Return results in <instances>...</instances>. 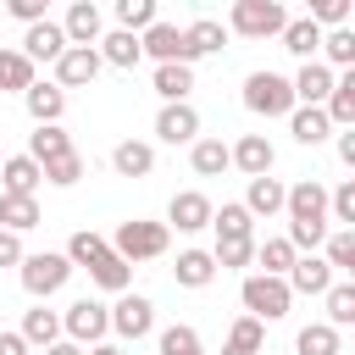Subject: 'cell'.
<instances>
[{"label":"cell","mask_w":355,"mask_h":355,"mask_svg":"<svg viewBox=\"0 0 355 355\" xmlns=\"http://www.w3.org/2000/svg\"><path fill=\"white\" fill-rule=\"evenodd\" d=\"M283 194H288V183H277V178L266 172V178H250V194H244L239 205H244L250 216H277V211H283Z\"/></svg>","instance_id":"cell-21"},{"label":"cell","mask_w":355,"mask_h":355,"mask_svg":"<svg viewBox=\"0 0 355 355\" xmlns=\"http://www.w3.org/2000/svg\"><path fill=\"white\" fill-rule=\"evenodd\" d=\"M294 349H300V355H338V327H327V322H311V327H300Z\"/></svg>","instance_id":"cell-41"},{"label":"cell","mask_w":355,"mask_h":355,"mask_svg":"<svg viewBox=\"0 0 355 355\" xmlns=\"http://www.w3.org/2000/svg\"><path fill=\"white\" fill-rule=\"evenodd\" d=\"M111 250H116L128 266H139V261H155V255H166V222H144V216H128V222L116 227Z\"/></svg>","instance_id":"cell-2"},{"label":"cell","mask_w":355,"mask_h":355,"mask_svg":"<svg viewBox=\"0 0 355 355\" xmlns=\"http://www.w3.org/2000/svg\"><path fill=\"white\" fill-rule=\"evenodd\" d=\"M100 6L94 0H72L67 6V22H61V33H67V44H78V50H94L100 44Z\"/></svg>","instance_id":"cell-10"},{"label":"cell","mask_w":355,"mask_h":355,"mask_svg":"<svg viewBox=\"0 0 355 355\" xmlns=\"http://www.w3.org/2000/svg\"><path fill=\"white\" fill-rule=\"evenodd\" d=\"M333 67H322V61H305L294 78H288V89H294V105H322L327 94H333Z\"/></svg>","instance_id":"cell-15"},{"label":"cell","mask_w":355,"mask_h":355,"mask_svg":"<svg viewBox=\"0 0 355 355\" xmlns=\"http://www.w3.org/2000/svg\"><path fill=\"white\" fill-rule=\"evenodd\" d=\"M0 161H6V155H0Z\"/></svg>","instance_id":"cell-55"},{"label":"cell","mask_w":355,"mask_h":355,"mask_svg":"<svg viewBox=\"0 0 355 355\" xmlns=\"http://www.w3.org/2000/svg\"><path fill=\"white\" fill-rule=\"evenodd\" d=\"M349 17V0H311V22L316 28H344Z\"/></svg>","instance_id":"cell-48"},{"label":"cell","mask_w":355,"mask_h":355,"mask_svg":"<svg viewBox=\"0 0 355 355\" xmlns=\"http://www.w3.org/2000/svg\"><path fill=\"white\" fill-rule=\"evenodd\" d=\"M139 50L144 55H155V67H166V61H183V28H172V22H150L144 33H139ZM189 67V61H183Z\"/></svg>","instance_id":"cell-14"},{"label":"cell","mask_w":355,"mask_h":355,"mask_svg":"<svg viewBox=\"0 0 355 355\" xmlns=\"http://www.w3.org/2000/svg\"><path fill=\"white\" fill-rule=\"evenodd\" d=\"M89 355H122V349H116V344H94Z\"/></svg>","instance_id":"cell-54"},{"label":"cell","mask_w":355,"mask_h":355,"mask_svg":"<svg viewBox=\"0 0 355 355\" xmlns=\"http://www.w3.org/2000/svg\"><path fill=\"white\" fill-rule=\"evenodd\" d=\"M6 11H11L17 22H28V28L44 22V0H6Z\"/></svg>","instance_id":"cell-49"},{"label":"cell","mask_w":355,"mask_h":355,"mask_svg":"<svg viewBox=\"0 0 355 355\" xmlns=\"http://www.w3.org/2000/svg\"><path fill=\"white\" fill-rule=\"evenodd\" d=\"M44 355H83V344H72V338H55Z\"/></svg>","instance_id":"cell-53"},{"label":"cell","mask_w":355,"mask_h":355,"mask_svg":"<svg viewBox=\"0 0 355 355\" xmlns=\"http://www.w3.org/2000/svg\"><path fill=\"white\" fill-rule=\"evenodd\" d=\"M172 277H178L183 288H205V283L216 277V261H211V250H183V255H178V266H172Z\"/></svg>","instance_id":"cell-30"},{"label":"cell","mask_w":355,"mask_h":355,"mask_svg":"<svg viewBox=\"0 0 355 355\" xmlns=\"http://www.w3.org/2000/svg\"><path fill=\"white\" fill-rule=\"evenodd\" d=\"M239 300H244V316H255L261 327L277 322V316H288V305H294L288 283H283V277H266V272H250L244 288H239Z\"/></svg>","instance_id":"cell-1"},{"label":"cell","mask_w":355,"mask_h":355,"mask_svg":"<svg viewBox=\"0 0 355 355\" xmlns=\"http://www.w3.org/2000/svg\"><path fill=\"white\" fill-rule=\"evenodd\" d=\"M189 89H194V67H183V61L155 67V94H161L166 105H183V100H189Z\"/></svg>","instance_id":"cell-25"},{"label":"cell","mask_w":355,"mask_h":355,"mask_svg":"<svg viewBox=\"0 0 355 355\" xmlns=\"http://www.w3.org/2000/svg\"><path fill=\"white\" fill-rule=\"evenodd\" d=\"M261 344H266V327H261L255 316H239V322L227 327V344H222V355H261Z\"/></svg>","instance_id":"cell-33"},{"label":"cell","mask_w":355,"mask_h":355,"mask_svg":"<svg viewBox=\"0 0 355 355\" xmlns=\"http://www.w3.org/2000/svg\"><path fill=\"white\" fill-rule=\"evenodd\" d=\"M155 22V0H116V28L122 33H144Z\"/></svg>","instance_id":"cell-43"},{"label":"cell","mask_w":355,"mask_h":355,"mask_svg":"<svg viewBox=\"0 0 355 355\" xmlns=\"http://www.w3.org/2000/svg\"><path fill=\"white\" fill-rule=\"evenodd\" d=\"M161 355H205V349L189 322H172V327H161Z\"/></svg>","instance_id":"cell-45"},{"label":"cell","mask_w":355,"mask_h":355,"mask_svg":"<svg viewBox=\"0 0 355 355\" xmlns=\"http://www.w3.org/2000/svg\"><path fill=\"white\" fill-rule=\"evenodd\" d=\"M255 266H261L266 277H288V266H294V244H288V239H261V244H255Z\"/></svg>","instance_id":"cell-37"},{"label":"cell","mask_w":355,"mask_h":355,"mask_svg":"<svg viewBox=\"0 0 355 355\" xmlns=\"http://www.w3.org/2000/svg\"><path fill=\"white\" fill-rule=\"evenodd\" d=\"M105 250H111V244H105V239H100L94 227H78V233L67 239V250H61V255H67L72 266H83V272H89V266H94V261H100Z\"/></svg>","instance_id":"cell-36"},{"label":"cell","mask_w":355,"mask_h":355,"mask_svg":"<svg viewBox=\"0 0 355 355\" xmlns=\"http://www.w3.org/2000/svg\"><path fill=\"white\" fill-rule=\"evenodd\" d=\"M227 161H233L244 178H266V172H272V161H277V150L266 144V133H244L239 144H227Z\"/></svg>","instance_id":"cell-12"},{"label":"cell","mask_w":355,"mask_h":355,"mask_svg":"<svg viewBox=\"0 0 355 355\" xmlns=\"http://www.w3.org/2000/svg\"><path fill=\"white\" fill-rule=\"evenodd\" d=\"M244 105L255 111V116H288L294 111V89H288V78L283 72H250L244 78Z\"/></svg>","instance_id":"cell-4"},{"label":"cell","mask_w":355,"mask_h":355,"mask_svg":"<svg viewBox=\"0 0 355 355\" xmlns=\"http://www.w3.org/2000/svg\"><path fill=\"white\" fill-rule=\"evenodd\" d=\"M61 50H67V33H61V22H50V17L22 33V55H28V61H61Z\"/></svg>","instance_id":"cell-18"},{"label":"cell","mask_w":355,"mask_h":355,"mask_svg":"<svg viewBox=\"0 0 355 355\" xmlns=\"http://www.w3.org/2000/svg\"><path fill=\"white\" fill-rule=\"evenodd\" d=\"M111 166H116L122 178H150V172H155V144H144V139H122V144L111 150Z\"/></svg>","instance_id":"cell-20"},{"label":"cell","mask_w":355,"mask_h":355,"mask_svg":"<svg viewBox=\"0 0 355 355\" xmlns=\"http://www.w3.org/2000/svg\"><path fill=\"white\" fill-rule=\"evenodd\" d=\"M0 178H6L0 194H33V189L44 183V172H39L33 155H6V161H0Z\"/></svg>","instance_id":"cell-23"},{"label":"cell","mask_w":355,"mask_h":355,"mask_svg":"<svg viewBox=\"0 0 355 355\" xmlns=\"http://www.w3.org/2000/svg\"><path fill=\"white\" fill-rule=\"evenodd\" d=\"M322 300H327V327H349L355 322V283H333Z\"/></svg>","instance_id":"cell-42"},{"label":"cell","mask_w":355,"mask_h":355,"mask_svg":"<svg viewBox=\"0 0 355 355\" xmlns=\"http://www.w3.org/2000/svg\"><path fill=\"white\" fill-rule=\"evenodd\" d=\"M222 44H227V28H222V22H211V17H200V22H189V28H183V61H189V67H194L200 55H216Z\"/></svg>","instance_id":"cell-17"},{"label":"cell","mask_w":355,"mask_h":355,"mask_svg":"<svg viewBox=\"0 0 355 355\" xmlns=\"http://www.w3.org/2000/svg\"><path fill=\"white\" fill-rule=\"evenodd\" d=\"M322 250H327L322 261L333 266V277H338V272H355V233H349V227L327 233V239H322Z\"/></svg>","instance_id":"cell-40"},{"label":"cell","mask_w":355,"mask_h":355,"mask_svg":"<svg viewBox=\"0 0 355 355\" xmlns=\"http://www.w3.org/2000/svg\"><path fill=\"white\" fill-rule=\"evenodd\" d=\"M211 200L200 194V189H183V194H172V205H166V227H178V233H200V227H211Z\"/></svg>","instance_id":"cell-9"},{"label":"cell","mask_w":355,"mask_h":355,"mask_svg":"<svg viewBox=\"0 0 355 355\" xmlns=\"http://www.w3.org/2000/svg\"><path fill=\"white\" fill-rule=\"evenodd\" d=\"M0 355H28V344H22V333H0Z\"/></svg>","instance_id":"cell-51"},{"label":"cell","mask_w":355,"mask_h":355,"mask_svg":"<svg viewBox=\"0 0 355 355\" xmlns=\"http://www.w3.org/2000/svg\"><path fill=\"white\" fill-rule=\"evenodd\" d=\"M211 227H216V239H255V216L239 200H227L222 211H211Z\"/></svg>","instance_id":"cell-32"},{"label":"cell","mask_w":355,"mask_h":355,"mask_svg":"<svg viewBox=\"0 0 355 355\" xmlns=\"http://www.w3.org/2000/svg\"><path fill=\"white\" fill-rule=\"evenodd\" d=\"M67 277H72V261H67V255H55V250L22 255V288H28L33 300H50V294H55Z\"/></svg>","instance_id":"cell-5"},{"label":"cell","mask_w":355,"mask_h":355,"mask_svg":"<svg viewBox=\"0 0 355 355\" xmlns=\"http://www.w3.org/2000/svg\"><path fill=\"white\" fill-rule=\"evenodd\" d=\"M211 261H216L222 272H244V266L255 261V239H216Z\"/></svg>","instance_id":"cell-39"},{"label":"cell","mask_w":355,"mask_h":355,"mask_svg":"<svg viewBox=\"0 0 355 355\" xmlns=\"http://www.w3.org/2000/svg\"><path fill=\"white\" fill-rule=\"evenodd\" d=\"M322 50H327V61H333V67H355V33H349V28L322 33ZM327 61H322V67H327Z\"/></svg>","instance_id":"cell-47"},{"label":"cell","mask_w":355,"mask_h":355,"mask_svg":"<svg viewBox=\"0 0 355 355\" xmlns=\"http://www.w3.org/2000/svg\"><path fill=\"white\" fill-rule=\"evenodd\" d=\"M322 116H327L333 128H349V122H355V72L333 78V94L322 100Z\"/></svg>","instance_id":"cell-26"},{"label":"cell","mask_w":355,"mask_h":355,"mask_svg":"<svg viewBox=\"0 0 355 355\" xmlns=\"http://www.w3.org/2000/svg\"><path fill=\"white\" fill-rule=\"evenodd\" d=\"M55 338H61V316L44 311V305H33V311L22 316V344H44V349H50Z\"/></svg>","instance_id":"cell-38"},{"label":"cell","mask_w":355,"mask_h":355,"mask_svg":"<svg viewBox=\"0 0 355 355\" xmlns=\"http://www.w3.org/2000/svg\"><path fill=\"white\" fill-rule=\"evenodd\" d=\"M100 61H111V67H139L144 61V50H139V33H105L100 39Z\"/></svg>","instance_id":"cell-35"},{"label":"cell","mask_w":355,"mask_h":355,"mask_svg":"<svg viewBox=\"0 0 355 355\" xmlns=\"http://www.w3.org/2000/svg\"><path fill=\"white\" fill-rule=\"evenodd\" d=\"M39 222H44V216H39V200H33V194H0V227H6V233L22 239V233L39 227Z\"/></svg>","instance_id":"cell-22"},{"label":"cell","mask_w":355,"mask_h":355,"mask_svg":"<svg viewBox=\"0 0 355 355\" xmlns=\"http://www.w3.org/2000/svg\"><path fill=\"white\" fill-rule=\"evenodd\" d=\"M28 155L44 166V161H55V155H72V133L61 128V122H50V128H33L28 133Z\"/></svg>","instance_id":"cell-27"},{"label":"cell","mask_w":355,"mask_h":355,"mask_svg":"<svg viewBox=\"0 0 355 355\" xmlns=\"http://www.w3.org/2000/svg\"><path fill=\"white\" fill-rule=\"evenodd\" d=\"M111 327H116L122 338H144V333L155 327V305H150L144 294H122V300L111 305Z\"/></svg>","instance_id":"cell-13"},{"label":"cell","mask_w":355,"mask_h":355,"mask_svg":"<svg viewBox=\"0 0 355 355\" xmlns=\"http://www.w3.org/2000/svg\"><path fill=\"white\" fill-rule=\"evenodd\" d=\"M327 222H338V227L355 233V178H344V183L327 194Z\"/></svg>","instance_id":"cell-44"},{"label":"cell","mask_w":355,"mask_h":355,"mask_svg":"<svg viewBox=\"0 0 355 355\" xmlns=\"http://www.w3.org/2000/svg\"><path fill=\"white\" fill-rule=\"evenodd\" d=\"M277 39H283V50H294L300 61H316V50H322V28H316L311 17H288V28H283Z\"/></svg>","instance_id":"cell-24"},{"label":"cell","mask_w":355,"mask_h":355,"mask_svg":"<svg viewBox=\"0 0 355 355\" xmlns=\"http://www.w3.org/2000/svg\"><path fill=\"white\" fill-rule=\"evenodd\" d=\"M227 28L244 33V39H272V33L288 28V11H283V0H233Z\"/></svg>","instance_id":"cell-3"},{"label":"cell","mask_w":355,"mask_h":355,"mask_svg":"<svg viewBox=\"0 0 355 355\" xmlns=\"http://www.w3.org/2000/svg\"><path fill=\"white\" fill-rule=\"evenodd\" d=\"M61 333H67L72 344H100V338L111 333V311H105L100 300H72L67 316H61Z\"/></svg>","instance_id":"cell-7"},{"label":"cell","mask_w":355,"mask_h":355,"mask_svg":"<svg viewBox=\"0 0 355 355\" xmlns=\"http://www.w3.org/2000/svg\"><path fill=\"white\" fill-rule=\"evenodd\" d=\"M283 211H288V227H316V222H327V189L316 178H300V183H288Z\"/></svg>","instance_id":"cell-6"},{"label":"cell","mask_w":355,"mask_h":355,"mask_svg":"<svg viewBox=\"0 0 355 355\" xmlns=\"http://www.w3.org/2000/svg\"><path fill=\"white\" fill-rule=\"evenodd\" d=\"M0 89L6 94H28L33 89V61L22 50H0Z\"/></svg>","instance_id":"cell-34"},{"label":"cell","mask_w":355,"mask_h":355,"mask_svg":"<svg viewBox=\"0 0 355 355\" xmlns=\"http://www.w3.org/2000/svg\"><path fill=\"white\" fill-rule=\"evenodd\" d=\"M288 294H327L333 288V266L322 261V255H294V266H288Z\"/></svg>","instance_id":"cell-16"},{"label":"cell","mask_w":355,"mask_h":355,"mask_svg":"<svg viewBox=\"0 0 355 355\" xmlns=\"http://www.w3.org/2000/svg\"><path fill=\"white\" fill-rule=\"evenodd\" d=\"M100 50H78V44H67L61 50V61H55V89L67 94V89H83V83H94L100 78Z\"/></svg>","instance_id":"cell-8"},{"label":"cell","mask_w":355,"mask_h":355,"mask_svg":"<svg viewBox=\"0 0 355 355\" xmlns=\"http://www.w3.org/2000/svg\"><path fill=\"white\" fill-rule=\"evenodd\" d=\"M22 105H28L33 128H50V122H61V111H67V94H61L55 83H39V78H33V89L22 94Z\"/></svg>","instance_id":"cell-19"},{"label":"cell","mask_w":355,"mask_h":355,"mask_svg":"<svg viewBox=\"0 0 355 355\" xmlns=\"http://www.w3.org/2000/svg\"><path fill=\"white\" fill-rule=\"evenodd\" d=\"M338 161H349V166H355V133H338Z\"/></svg>","instance_id":"cell-52"},{"label":"cell","mask_w":355,"mask_h":355,"mask_svg":"<svg viewBox=\"0 0 355 355\" xmlns=\"http://www.w3.org/2000/svg\"><path fill=\"white\" fill-rule=\"evenodd\" d=\"M155 139H161V144H194V139H200V111H194L189 100H183V105H161Z\"/></svg>","instance_id":"cell-11"},{"label":"cell","mask_w":355,"mask_h":355,"mask_svg":"<svg viewBox=\"0 0 355 355\" xmlns=\"http://www.w3.org/2000/svg\"><path fill=\"white\" fill-rule=\"evenodd\" d=\"M189 161H194V172H200V178H222V172L233 166L222 139H194V144H189Z\"/></svg>","instance_id":"cell-31"},{"label":"cell","mask_w":355,"mask_h":355,"mask_svg":"<svg viewBox=\"0 0 355 355\" xmlns=\"http://www.w3.org/2000/svg\"><path fill=\"white\" fill-rule=\"evenodd\" d=\"M39 172H44V183H55V189H72V183L83 178V155H78V150H72V155H55V161H44Z\"/></svg>","instance_id":"cell-46"},{"label":"cell","mask_w":355,"mask_h":355,"mask_svg":"<svg viewBox=\"0 0 355 355\" xmlns=\"http://www.w3.org/2000/svg\"><path fill=\"white\" fill-rule=\"evenodd\" d=\"M288 133H294L300 144H322V139L333 133V122L322 116V105H294V111H288Z\"/></svg>","instance_id":"cell-28"},{"label":"cell","mask_w":355,"mask_h":355,"mask_svg":"<svg viewBox=\"0 0 355 355\" xmlns=\"http://www.w3.org/2000/svg\"><path fill=\"white\" fill-rule=\"evenodd\" d=\"M89 277H94V283H100L105 294H128V283H133V266H128V261H122L116 250H105V255H100V261L89 266Z\"/></svg>","instance_id":"cell-29"},{"label":"cell","mask_w":355,"mask_h":355,"mask_svg":"<svg viewBox=\"0 0 355 355\" xmlns=\"http://www.w3.org/2000/svg\"><path fill=\"white\" fill-rule=\"evenodd\" d=\"M22 255H28V250H22V239L0 227V266H22Z\"/></svg>","instance_id":"cell-50"}]
</instances>
